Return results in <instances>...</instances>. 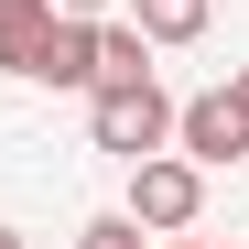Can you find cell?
<instances>
[{
	"label": "cell",
	"instance_id": "obj_1",
	"mask_svg": "<svg viewBox=\"0 0 249 249\" xmlns=\"http://www.w3.org/2000/svg\"><path fill=\"white\" fill-rule=\"evenodd\" d=\"M87 141L119 152V162H141L174 141V98L152 87V76H108V87H87Z\"/></svg>",
	"mask_w": 249,
	"mask_h": 249
},
{
	"label": "cell",
	"instance_id": "obj_2",
	"mask_svg": "<svg viewBox=\"0 0 249 249\" xmlns=\"http://www.w3.org/2000/svg\"><path fill=\"white\" fill-rule=\"evenodd\" d=\"M130 217H141L152 238H174V228H195V217H206V174H195L174 141L130 162Z\"/></svg>",
	"mask_w": 249,
	"mask_h": 249
},
{
	"label": "cell",
	"instance_id": "obj_3",
	"mask_svg": "<svg viewBox=\"0 0 249 249\" xmlns=\"http://www.w3.org/2000/svg\"><path fill=\"white\" fill-rule=\"evenodd\" d=\"M174 152L195 162V174H228V162H249V98L238 87H206L174 108Z\"/></svg>",
	"mask_w": 249,
	"mask_h": 249
},
{
	"label": "cell",
	"instance_id": "obj_4",
	"mask_svg": "<svg viewBox=\"0 0 249 249\" xmlns=\"http://www.w3.org/2000/svg\"><path fill=\"white\" fill-rule=\"evenodd\" d=\"M22 76L33 87H98V11H54Z\"/></svg>",
	"mask_w": 249,
	"mask_h": 249
},
{
	"label": "cell",
	"instance_id": "obj_5",
	"mask_svg": "<svg viewBox=\"0 0 249 249\" xmlns=\"http://www.w3.org/2000/svg\"><path fill=\"white\" fill-rule=\"evenodd\" d=\"M44 22H54V0H0V76H22V65H33Z\"/></svg>",
	"mask_w": 249,
	"mask_h": 249
},
{
	"label": "cell",
	"instance_id": "obj_6",
	"mask_svg": "<svg viewBox=\"0 0 249 249\" xmlns=\"http://www.w3.org/2000/svg\"><path fill=\"white\" fill-rule=\"evenodd\" d=\"M130 22L152 33V44H195V33L217 22V0H130Z\"/></svg>",
	"mask_w": 249,
	"mask_h": 249
},
{
	"label": "cell",
	"instance_id": "obj_7",
	"mask_svg": "<svg viewBox=\"0 0 249 249\" xmlns=\"http://www.w3.org/2000/svg\"><path fill=\"white\" fill-rule=\"evenodd\" d=\"M76 249H152V228L130 217V206H108V217H87V228H76Z\"/></svg>",
	"mask_w": 249,
	"mask_h": 249
},
{
	"label": "cell",
	"instance_id": "obj_8",
	"mask_svg": "<svg viewBox=\"0 0 249 249\" xmlns=\"http://www.w3.org/2000/svg\"><path fill=\"white\" fill-rule=\"evenodd\" d=\"M152 249H217V238H184V228H174V238H152Z\"/></svg>",
	"mask_w": 249,
	"mask_h": 249
},
{
	"label": "cell",
	"instance_id": "obj_9",
	"mask_svg": "<svg viewBox=\"0 0 249 249\" xmlns=\"http://www.w3.org/2000/svg\"><path fill=\"white\" fill-rule=\"evenodd\" d=\"M54 11H119V0H54Z\"/></svg>",
	"mask_w": 249,
	"mask_h": 249
},
{
	"label": "cell",
	"instance_id": "obj_10",
	"mask_svg": "<svg viewBox=\"0 0 249 249\" xmlns=\"http://www.w3.org/2000/svg\"><path fill=\"white\" fill-rule=\"evenodd\" d=\"M228 87H238V98H249V65H238V76H228Z\"/></svg>",
	"mask_w": 249,
	"mask_h": 249
},
{
	"label": "cell",
	"instance_id": "obj_11",
	"mask_svg": "<svg viewBox=\"0 0 249 249\" xmlns=\"http://www.w3.org/2000/svg\"><path fill=\"white\" fill-rule=\"evenodd\" d=\"M0 249H22V228H0Z\"/></svg>",
	"mask_w": 249,
	"mask_h": 249
}]
</instances>
